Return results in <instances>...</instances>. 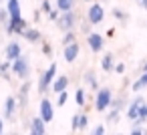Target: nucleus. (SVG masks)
<instances>
[{
	"instance_id": "f257e3e1",
	"label": "nucleus",
	"mask_w": 147,
	"mask_h": 135,
	"mask_svg": "<svg viewBox=\"0 0 147 135\" xmlns=\"http://www.w3.org/2000/svg\"><path fill=\"white\" fill-rule=\"evenodd\" d=\"M111 101H113L111 89H99L97 95H95V109H97L99 113H103L105 109L111 107Z\"/></svg>"
},
{
	"instance_id": "f03ea898",
	"label": "nucleus",
	"mask_w": 147,
	"mask_h": 135,
	"mask_svg": "<svg viewBox=\"0 0 147 135\" xmlns=\"http://www.w3.org/2000/svg\"><path fill=\"white\" fill-rule=\"evenodd\" d=\"M16 77H20V79H28V75H30V65H28V59L26 57H18V59H14L12 61V69H10Z\"/></svg>"
},
{
	"instance_id": "7ed1b4c3",
	"label": "nucleus",
	"mask_w": 147,
	"mask_h": 135,
	"mask_svg": "<svg viewBox=\"0 0 147 135\" xmlns=\"http://www.w3.org/2000/svg\"><path fill=\"white\" fill-rule=\"evenodd\" d=\"M75 22H77V14H75L73 10H65V12H61V16L57 18V26H59L63 32L73 30Z\"/></svg>"
},
{
	"instance_id": "20e7f679",
	"label": "nucleus",
	"mask_w": 147,
	"mask_h": 135,
	"mask_svg": "<svg viewBox=\"0 0 147 135\" xmlns=\"http://www.w3.org/2000/svg\"><path fill=\"white\" fill-rule=\"evenodd\" d=\"M55 79H57V65L53 63V65L40 75V79H38V93H47L49 85H51Z\"/></svg>"
},
{
	"instance_id": "39448f33",
	"label": "nucleus",
	"mask_w": 147,
	"mask_h": 135,
	"mask_svg": "<svg viewBox=\"0 0 147 135\" xmlns=\"http://www.w3.org/2000/svg\"><path fill=\"white\" fill-rule=\"evenodd\" d=\"M26 20L20 16V18H10L6 22V34H22L26 30Z\"/></svg>"
},
{
	"instance_id": "423d86ee",
	"label": "nucleus",
	"mask_w": 147,
	"mask_h": 135,
	"mask_svg": "<svg viewBox=\"0 0 147 135\" xmlns=\"http://www.w3.org/2000/svg\"><path fill=\"white\" fill-rule=\"evenodd\" d=\"M87 20H89L91 24H101V22L105 20V10H103V6H101V4H93V6L89 8V12H87Z\"/></svg>"
},
{
	"instance_id": "0eeeda50",
	"label": "nucleus",
	"mask_w": 147,
	"mask_h": 135,
	"mask_svg": "<svg viewBox=\"0 0 147 135\" xmlns=\"http://www.w3.org/2000/svg\"><path fill=\"white\" fill-rule=\"evenodd\" d=\"M79 53H81V47H79L77 41H73V43H69V45L63 47V57H65L67 63H75L77 57H79Z\"/></svg>"
},
{
	"instance_id": "6e6552de",
	"label": "nucleus",
	"mask_w": 147,
	"mask_h": 135,
	"mask_svg": "<svg viewBox=\"0 0 147 135\" xmlns=\"http://www.w3.org/2000/svg\"><path fill=\"white\" fill-rule=\"evenodd\" d=\"M40 117H42L45 123H51L55 119V107H53V103L49 99H42L40 101Z\"/></svg>"
},
{
	"instance_id": "1a4fd4ad",
	"label": "nucleus",
	"mask_w": 147,
	"mask_h": 135,
	"mask_svg": "<svg viewBox=\"0 0 147 135\" xmlns=\"http://www.w3.org/2000/svg\"><path fill=\"white\" fill-rule=\"evenodd\" d=\"M4 55H6V59H8V61H14V59H18V57L22 55V47H20L16 41H12V43H8V45H6Z\"/></svg>"
},
{
	"instance_id": "9d476101",
	"label": "nucleus",
	"mask_w": 147,
	"mask_h": 135,
	"mask_svg": "<svg viewBox=\"0 0 147 135\" xmlns=\"http://www.w3.org/2000/svg\"><path fill=\"white\" fill-rule=\"evenodd\" d=\"M123 107H125V99H123V97H119L117 101H111V113L107 115V119H109V121H117V117H119V113L123 111Z\"/></svg>"
},
{
	"instance_id": "9b49d317",
	"label": "nucleus",
	"mask_w": 147,
	"mask_h": 135,
	"mask_svg": "<svg viewBox=\"0 0 147 135\" xmlns=\"http://www.w3.org/2000/svg\"><path fill=\"white\" fill-rule=\"evenodd\" d=\"M87 125H89V117H87L85 113H77V115L73 117V121H71L73 131H83Z\"/></svg>"
},
{
	"instance_id": "f8f14e48",
	"label": "nucleus",
	"mask_w": 147,
	"mask_h": 135,
	"mask_svg": "<svg viewBox=\"0 0 147 135\" xmlns=\"http://www.w3.org/2000/svg\"><path fill=\"white\" fill-rule=\"evenodd\" d=\"M87 43H89L91 51H95V53L103 51V36H101V34H97V32H89V36H87Z\"/></svg>"
},
{
	"instance_id": "ddd939ff",
	"label": "nucleus",
	"mask_w": 147,
	"mask_h": 135,
	"mask_svg": "<svg viewBox=\"0 0 147 135\" xmlns=\"http://www.w3.org/2000/svg\"><path fill=\"white\" fill-rule=\"evenodd\" d=\"M141 103H143V99L141 97H137L129 107H127V111H125V115H127V119H131V121H135L137 117H139V107H141Z\"/></svg>"
},
{
	"instance_id": "4468645a",
	"label": "nucleus",
	"mask_w": 147,
	"mask_h": 135,
	"mask_svg": "<svg viewBox=\"0 0 147 135\" xmlns=\"http://www.w3.org/2000/svg\"><path fill=\"white\" fill-rule=\"evenodd\" d=\"M47 123L42 121V117H36V119H32L30 121V133L32 135H45L47 133V127H45Z\"/></svg>"
},
{
	"instance_id": "2eb2a0df",
	"label": "nucleus",
	"mask_w": 147,
	"mask_h": 135,
	"mask_svg": "<svg viewBox=\"0 0 147 135\" xmlns=\"http://www.w3.org/2000/svg\"><path fill=\"white\" fill-rule=\"evenodd\" d=\"M16 105H18V101H16L14 97H8V99L4 101V119H12V117H14Z\"/></svg>"
},
{
	"instance_id": "dca6fc26",
	"label": "nucleus",
	"mask_w": 147,
	"mask_h": 135,
	"mask_svg": "<svg viewBox=\"0 0 147 135\" xmlns=\"http://www.w3.org/2000/svg\"><path fill=\"white\" fill-rule=\"evenodd\" d=\"M28 91H30V83H24V85L20 87L18 95H16V101H18L20 109H24V107H26V101H28Z\"/></svg>"
},
{
	"instance_id": "f3484780",
	"label": "nucleus",
	"mask_w": 147,
	"mask_h": 135,
	"mask_svg": "<svg viewBox=\"0 0 147 135\" xmlns=\"http://www.w3.org/2000/svg\"><path fill=\"white\" fill-rule=\"evenodd\" d=\"M6 8H8V14H10V18H20L22 16V12H20V2L18 0H6Z\"/></svg>"
},
{
	"instance_id": "a211bd4d",
	"label": "nucleus",
	"mask_w": 147,
	"mask_h": 135,
	"mask_svg": "<svg viewBox=\"0 0 147 135\" xmlns=\"http://www.w3.org/2000/svg\"><path fill=\"white\" fill-rule=\"evenodd\" d=\"M69 87V77H57L53 81V91L55 93H61V91H67Z\"/></svg>"
},
{
	"instance_id": "6ab92c4d",
	"label": "nucleus",
	"mask_w": 147,
	"mask_h": 135,
	"mask_svg": "<svg viewBox=\"0 0 147 135\" xmlns=\"http://www.w3.org/2000/svg\"><path fill=\"white\" fill-rule=\"evenodd\" d=\"M22 36H24L28 43H38V41H40V30H36V28H28V26H26V30L22 32Z\"/></svg>"
},
{
	"instance_id": "aec40b11",
	"label": "nucleus",
	"mask_w": 147,
	"mask_h": 135,
	"mask_svg": "<svg viewBox=\"0 0 147 135\" xmlns=\"http://www.w3.org/2000/svg\"><path fill=\"white\" fill-rule=\"evenodd\" d=\"M145 87H147V71H143V75L133 83V87H131V89L137 93V91H141V89H145Z\"/></svg>"
},
{
	"instance_id": "412c9836",
	"label": "nucleus",
	"mask_w": 147,
	"mask_h": 135,
	"mask_svg": "<svg viewBox=\"0 0 147 135\" xmlns=\"http://www.w3.org/2000/svg\"><path fill=\"white\" fill-rule=\"evenodd\" d=\"M73 6H75V0H57V8H59L61 12L73 10Z\"/></svg>"
},
{
	"instance_id": "4be33fe9",
	"label": "nucleus",
	"mask_w": 147,
	"mask_h": 135,
	"mask_svg": "<svg viewBox=\"0 0 147 135\" xmlns=\"http://www.w3.org/2000/svg\"><path fill=\"white\" fill-rule=\"evenodd\" d=\"M101 67H103L105 73H111L113 71V55H105L103 61H101Z\"/></svg>"
},
{
	"instance_id": "5701e85b",
	"label": "nucleus",
	"mask_w": 147,
	"mask_h": 135,
	"mask_svg": "<svg viewBox=\"0 0 147 135\" xmlns=\"http://www.w3.org/2000/svg\"><path fill=\"white\" fill-rule=\"evenodd\" d=\"M113 16H115L119 22H127V18H129V14H127V12H123L121 8H113Z\"/></svg>"
},
{
	"instance_id": "b1692460",
	"label": "nucleus",
	"mask_w": 147,
	"mask_h": 135,
	"mask_svg": "<svg viewBox=\"0 0 147 135\" xmlns=\"http://www.w3.org/2000/svg\"><path fill=\"white\" fill-rule=\"evenodd\" d=\"M75 101H77V105H79V107H83V105H85L87 95H85V91H83V89H79V91L75 93Z\"/></svg>"
},
{
	"instance_id": "393cba45",
	"label": "nucleus",
	"mask_w": 147,
	"mask_h": 135,
	"mask_svg": "<svg viewBox=\"0 0 147 135\" xmlns=\"http://www.w3.org/2000/svg\"><path fill=\"white\" fill-rule=\"evenodd\" d=\"M85 79H87V83H89V87H91L93 91H97V77H95L93 73H87V75H85Z\"/></svg>"
},
{
	"instance_id": "a878e982",
	"label": "nucleus",
	"mask_w": 147,
	"mask_h": 135,
	"mask_svg": "<svg viewBox=\"0 0 147 135\" xmlns=\"http://www.w3.org/2000/svg\"><path fill=\"white\" fill-rule=\"evenodd\" d=\"M10 20V14H8V8H4V10H0V24H4L6 26V22Z\"/></svg>"
},
{
	"instance_id": "bb28decb",
	"label": "nucleus",
	"mask_w": 147,
	"mask_h": 135,
	"mask_svg": "<svg viewBox=\"0 0 147 135\" xmlns=\"http://www.w3.org/2000/svg\"><path fill=\"white\" fill-rule=\"evenodd\" d=\"M67 101H69V93H67V91H61V93H59V101H57V103L63 107Z\"/></svg>"
},
{
	"instance_id": "cd10ccee",
	"label": "nucleus",
	"mask_w": 147,
	"mask_h": 135,
	"mask_svg": "<svg viewBox=\"0 0 147 135\" xmlns=\"http://www.w3.org/2000/svg\"><path fill=\"white\" fill-rule=\"evenodd\" d=\"M137 119H147V103H141L139 107V117Z\"/></svg>"
},
{
	"instance_id": "c85d7f7f",
	"label": "nucleus",
	"mask_w": 147,
	"mask_h": 135,
	"mask_svg": "<svg viewBox=\"0 0 147 135\" xmlns=\"http://www.w3.org/2000/svg\"><path fill=\"white\" fill-rule=\"evenodd\" d=\"M40 2H42V6H40V10L49 14V12L53 10V6H51V2H49V0H40Z\"/></svg>"
},
{
	"instance_id": "c756f323",
	"label": "nucleus",
	"mask_w": 147,
	"mask_h": 135,
	"mask_svg": "<svg viewBox=\"0 0 147 135\" xmlns=\"http://www.w3.org/2000/svg\"><path fill=\"white\" fill-rule=\"evenodd\" d=\"M75 41V34H73V30H69L67 34H65V38H63V45H69V43H73Z\"/></svg>"
},
{
	"instance_id": "7c9ffc66",
	"label": "nucleus",
	"mask_w": 147,
	"mask_h": 135,
	"mask_svg": "<svg viewBox=\"0 0 147 135\" xmlns=\"http://www.w3.org/2000/svg\"><path fill=\"white\" fill-rule=\"evenodd\" d=\"M59 16H61V10H59V8L49 12V20H55V22H57V18H59Z\"/></svg>"
},
{
	"instance_id": "2f4dec72",
	"label": "nucleus",
	"mask_w": 147,
	"mask_h": 135,
	"mask_svg": "<svg viewBox=\"0 0 147 135\" xmlns=\"http://www.w3.org/2000/svg\"><path fill=\"white\" fill-rule=\"evenodd\" d=\"M91 133H93V135H103V133H105V125H97V127H93Z\"/></svg>"
},
{
	"instance_id": "473e14b6",
	"label": "nucleus",
	"mask_w": 147,
	"mask_h": 135,
	"mask_svg": "<svg viewBox=\"0 0 147 135\" xmlns=\"http://www.w3.org/2000/svg\"><path fill=\"white\" fill-rule=\"evenodd\" d=\"M42 53H45L47 57H51V55H53V49H51V45H49V43H45V45H42Z\"/></svg>"
},
{
	"instance_id": "72a5a7b5",
	"label": "nucleus",
	"mask_w": 147,
	"mask_h": 135,
	"mask_svg": "<svg viewBox=\"0 0 147 135\" xmlns=\"http://www.w3.org/2000/svg\"><path fill=\"white\" fill-rule=\"evenodd\" d=\"M115 71H117V73H125V65H123V63L115 65Z\"/></svg>"
},
{
	"instance_id": "f704fd0d",
	"label": "nucleus",
	"mask_w": 147,
	"mask_h": 135,
	"mask_svg": "<svg viewBox=\"0 0 147 135\" xmlns=\"http://www.w3.org/2000/svg\"><path fill=\"white\" fill-rule=\"evenodd\" d=\"M135 2H137L141 8H145V10H147V0H135Z\"/></svg>"
},
{
	"instance_id": "c9c22d12",
	"label": "nucleus",
	"mask_w": 147,
	"mask_h": 135,
	"mask_svg": "<svg viewBox=\"0 0 147 135\" xmlns=\"http://www.w3.org/2000/svg\"><path fill=\"white\" fill-rule=\"evenodd\" d=\"M2 131H4V121L0 119V133H2Z\"/></svg>"
},
{
	"instance_id": "e433bc0d",
	"label": "nucleus",
	"mask_w": 147,
	"mask_h": 135,
	"mask_svg": "<svg viewBox=\"0 0 147 135\" xmlns=\"http://www.w3.org/2000/svg\"><path fill=\"white\" fill-rule=\"evenodd\" d=\"M143 71H147V63H145V65H143Z\"/></svg>"
}]
</instances>
